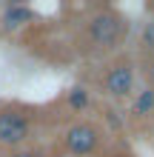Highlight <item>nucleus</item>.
<instances>
[{"mask_svg":"<svg viewBox=\"0 0 154 157\" xmlns=\"http://www.w3.org/2000/svg\"><path fill=\"white\" fill-rule=\"evenodd\" d=\"M120 29H123L120 17L111 14V12L97 14L94 20L88 23V34H92V40H94L97 46H111L117 37H120Z\"/></svg>","mask_w":154,"mask_h":157,"instance_id":"1","label":"nucleus"},{"mask_svg":"<svg viewBox=\"0 0 154 157\" xmlns=\"http://www.w3.org/2000/svg\"><path fill=\"white\" fill-rule=\"evenodd\" d=\"M29 137V123L17 112H3L0 114V143H23Z\"/></svg>","mask_w":154,"mask_h":157,"instance_id":"2","label":"nucleus"},{"mask_svg":"<svg viewBox=\"0 0 154 157\" xmlns=\"http://www.w3.org/2000/svg\"><path fill=\"white\" fill-rule=\"evenodd\" d=\"M66 146L71 154H88L97 146V132L94 126L88 123H80V126H71L69 134H66Z\"/></svg>","mask_w":154,"mask_h":157,"instance_id":"3","label":"nucleus"},{"mask_svg":"<svg viewBox=\"0 0 154 157\" xmlns=\"http://www.w3.org/2000/svg\"><path fill=\"white\" fill-rule=\"evenodd\" d=\"M131 83H134V69L129 66V63H123V66H117L108 71L106 77V91L111 97H126L131 91Z\"/></svg>","mask_w":154,"mask_h":157,"instance_id":"4","label":"nucleus"},{"mask_svg":"<svg viewBox=\"0 0 154 157\" xmlns=\"http://www.w3.org/2000/svg\"><path fill=\"white\" fill-rule=\"evenodd\" d=\"M32 20V12L26 6H12V9H6V14H3V23L6 26H23V23H29Z\"/></svg>","mask_w":154,"mask_h":157,"instance_id":"5","label":"nucleus"},{"mask_svg":"<svg viewBox=\"0 0 154 157\" xmlns=\"http://www.w3.org/2000/svg\"><path fill=\"white\" fill-rule=\"evenodd\" d=\"M151 109H154V91L146 89V91L137 97V106H134V112H137V114H148Z\"/></svg>","mask_w":154,"mask_h":157,"instance_id":"6","label":"nucleus"},{"mask_svg":"<svg viewBox=\"0 0 154 157\" xmlns=\"http://www.w3.org/2000/svg\"><path fill=\"white\" fill-rule=\"evenodd\" d=\"M69 103L74 106V109H83L88 103V94H86L83 89H74V91H71V97H69Z\"/></svg>","mask_w":154,"mask_h":157,"instance_id":"7","label":"nucleus"},{"mask_svg":"<svg viewBox=\"0 0 154 157\" xmlns=\"http://www.w3.org/2000/svg\"><path fill=\"white\" fill-rule=\"evenodd\" d=\"M143 46H148V49H154V20L143 26Z\"/></svg>","mask_w":154,"mask_h":157,"instance_id":"8","label":"nucleus"},{"mask_svg":"<svg viewBox=\"0 0 154 157\" xmlns=\"http://www.w3.org/2000/svg\"><path fill=\"white\" fill-rule=\"evenodd\" d=\"M151 80H154V63H151Z\"/></svg>","mask_w":154,"mask_h":157,"instance_id":"9","label":"nucleus"},{"mask_svg":"<svg viewBox=\"0 0 154 157\" xmlns=\"http://www.w3.org/2000/svg\"><path fill=\"white\" fill-rule=\"evenodd\" d=\"M17 157H32V154H17Z\"/></svg>","mask_w":154,"mask_h":157,"instance_id":"10","label":"nucleus"}]
</instances>
